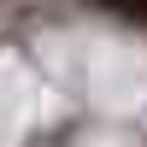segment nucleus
<instances>
[{
    "label": "nucleus",
    "mask_w": 147,
    "mask_h": 147,
    "mask_svg": "<svg viewBox=\"0 0 147 147\" xmlns=\"http://www.w3.org/2000/svg\"><path fill=\"white\" fill-rule=\"evenodd\" d=\"M100 12H112V18H129V24H147V0H94Z\"/></svg>",
    "instance_id": "obj_1"
}]
</instances>
